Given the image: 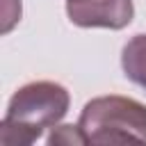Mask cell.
Masks as SVG:
<instances>
[{
	"mask_svg": "<svg viewBox=\"0 0 146 146\" xmlns=\"http://www.w3.org/2000/svg\"><path fill=\"white\" fill-rule=\"evenodd\" d=\"M71 105L66 87L50 80L23 84L9 100L0 123L2 146H23L36 141L46 128L57 125Z\"/></svg>",
	"mask_w": 146,
	"mask_h": 146,
	"instance_id": "obj_1",
	"label": "cell"
},
{
	"mask_svg": "<svg viewBox=\"0 0 146 146\" xmlns=\"http://www.w3.org/2000/svg\"><path fill=\"white\" fill-rule=\"evenodd\" d=\"M87 144H146V105L128 96L91 98L78 121Z\"/></svg>",
	"mask_w": 146,
	"mask_h": 146,
	"instance_id": "obj_2",
	"label": "cell"
},
{
	"mask_svg": "<svg viewBox=\"0 0 146 146\" xmlns=\"http://www.w3.org/2000/svg\"><path fill=\"white\" fill-rule=\"evenodd\" d=\"M68 21L78 27L123 30L132 23V0H66Z\"/></svg>",
	"mask_w": 146,
	"mask_h": 146,
	"instance_id": "obj_3",
	"label": "cell"
},
{
	"mask_svg": "<svg viewBox=\"0 0 146 146\" xmlns=\"http://www.w3.org/2000/svg\"><path fill=\"white\" fill-rule=\"evenodd\" d=\"M121 68L128 80L146 89V34H135L121 52Z\"/></svg>",
	"mask_w": 146,
	"mask_h": 146,
	"instance_id": "obj_4",
	"label": "cell"
},
{
	"mask_svg": "<svg viewBox=\"0 0 146 146\" xmlns=\"http://www.w3.org/2000/svg\"><path fill=\"white\" fill-rule=\"evenodd\" d=\"M48 144H87V137L82 135L80 125H57L48 135Z\"/></svg>",
	"mask_w": 146,
	"mask_h": 146,
	"instance_id": "obj_5",
	"label": "cell"
}]
</instances>
